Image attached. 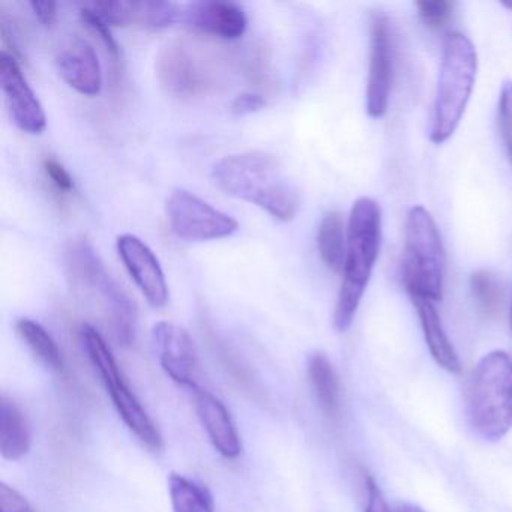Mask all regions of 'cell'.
I'll return each mask as SVG.
<instances>
[{
  "instance_id": "cell-1",
  "label": "cell",
  "mask_w": 512,
  "mask_h": 512,
  "mask_svg": "<svg viewBox=\"0 0 512 512\" xmlns=\"http://www.w3.org/2000/svg\"><path fill=\"white\" fill-rule=\"evenodd\" d=\"M215 185L227 196L259 206L280 221L299 211L298 190L284 175L275 155L262 151L227 155L212 167Z\"/></svg>"
},
{
  "instance_id": "cell-2",
  "label": "cell",
  "mask_w": 512,
  "mask_h": 512,
  "mask_svg": "<svg viewBox=\"0 0 512 512\" xmlns=\"http://www.w3.org/2000/svg\"><path fill=\"white\" fill-rule=\"evenodd\" d=\"M380 233L382 212L379 203L370 197L356 200L350 211L343 283L332 320L337 332H346L355 320L356 311L370 283L374 263L379 257Z\"/></svg>"
},
{
  "instance_id": "cell-3",
  "label": "cell",
  "mask_w": 512,
  "mask_h": 512,
  "mask_svg": "<svg viewBox=\"0 0 512 512\" xmlns=\"http://www.w3.org/2000/svg\"><path fill=\"white\" fill-rule=\"evenodd\" d=\"M65 265L77 289L98 302L116 341L130 346L136 338V304L113 280L94 245L88 239H74L65 251Z\"/></svg>"
},
{
  "instance_id": "cell-4",
  "label": "cell",
  "mask_w": 512,
  "mask_h": 512,
  "mask_svg": "<svg viewBox=\"0 0 512 512\" xmlns=\"http://www.w3.org/2000/svg\"><path fill=\"white\" fill-rule=\"evenodd\" d=\"M467 418L488 442L503 439L512 428V359L503 350L487 353L470 376Z\"/></svg>"
},
{
  "instance_id": "cell-5",
  "label": "cell",
  "mask_w": 512,
  "mask_h": 512,
  "mask_svg": "<svg viewBox=\"0 0 512 512\" xmlns=\"http://www.w3.org/2000/svg\"><path fill=\"white\" fill-rule=\"evenodd\" d=\"M478 55L472 41L463 34H449L443 43L439 82L434 98L430 140L442 145L451 139L466 112L475 86Z\"/></svg>"
},
{
  "instance_id": "cell-6",
  "label": "cell",
  "mask_w": 512,
  "mask_h": 512,
  "mask_svg": "<svg viewBox=\"0 0 512 512\" xmlns=\"http://www.w3.org/2000/svg\"><path fill=\"white\" fill-rule=\"evenodd\" d=\"M446 254L433 215L424 206L407 214L403 283L410 298L440 302L443 298Z\"/></svg>"
},
{
  "instance_id": "cell-7",
  "label": "cell",
  "mask_w": 512,
  "mask_h": 512,
  "mask_svg": "<svg viewBox=\"0 0 512 512\" xmlns=\"http://www.w3.org/2000/svg\"><path fill=\"white\" fill-rule=\"evenodd\" d=\"M80 335H82L83 347L106 385L113 406L118 410L122 421L146 448L151 451H160L163 448V437L125 380L124 373L103 335L89 323L82 326Z\"/></svg>"
},
{
  "instance_id": "cell-8",
  "label": "cell",
  "mask_w": 512,
  "mask_h": 512,
  "mask_svg": "<svg viewBox=\"0 0 512 512\" xmlns=\"http://www.w3.org/2000/svg\"><path fill=\"white\" fill-rule=\"evenodd\" d=\"M166 212L170 229L185 241H214L232 236L239 229L235 218L184 188H176L170 193Z\"/></svg>"
},
{
  "instance_id": "cell-9",
  "label": "cell",
  "mask_w": 512,
  "mask_h": 512,
  "mask_svg": "<svg viewBox=\"0 0 512 512\" xmlns=\"http://www.w3.org/2000/svg\"><path fill=\"white\" fill-rule=\"evenodd\" d=\"M0 86L14 124L28 134H41L47 127L43 104L23 76L16 56L0 53Z\"/></svg>"
},
{
  "instance_id": "cell-10",
  "label": "cell",
  "mask_w": 512,
  "mask_h": 512,
  "mask_svg": "<svg viewBox=\"0 0 512 512\" xmlns=\"http://www.w3.org/2000/svg\"><path fill=\"white\" fill-rule=\"evenodd\" d=\"M152 343L161 367L170 379L191 391L200 388L197 383L199 358L193 338L181 326L170 322L155 323Z\"/></svg>"
},
{
  "instance_id": "cell-11",
  "label": "cell",
  "mask_w": 512,
  "mask_h": 512,
  "mask_svg": "<svg viewBox=\"0 0 512 512\" xmlns=\"http://www.w3.org/2000/svg\"><path fill=\"white\" fill-rule=\"evenodd\" d=\"M391 29L385 17L376 14L371 20L370 71L367 82V113L370 118L380 119L388 112L392 86Z\"/></svg>"
},
{
  "instance_id": "cell-12",
  "label": "cell",
  "mask_w": 512,
  "mask_h": 512,
  "mask_svg": "<svg viewBox=\"0 0 512 512\" xmlns=\"http://www.w3.org/2000/svg\"><path fill=\"white\" fill-rule=\"evenodd\" d=\"M119 257L130 272L134 283L155 308L164 307L169 301V286L160 260L146 242L137 236L125 233L116 241Z\"/></svg>"
},
{
  "instance_id": "cell-13",
  "label": "cell",
  "mask_w": 512,
  "mask_h": 512,
  "mask_svg": "<svg viewBox=\"0 0 512 512\" xmlns=\"http://www.w3.org/2000/svg\"><path fill=\"white\" fill-rule=\"evenodd\" d=\"M94 11L107 25L136 26L145 29H164L181 20V10L173 2L161 0H142V2H127V0H106V2H91L83 4Z\"/></svg>"
},
{
  "instance_id": "cell-14",
  "label": "cell",
  "mask_w": 512,
  "mask_h": 512,
  "mask_svg": "<svg viewBox=\"0 0 512 512\" xmlns=\"http://www.w3.org/2000/svg\"><path fill=\"white\" fill-rule=\"evenodd\" d=\"M181 22L223 40H238L248 25L247 16L239 5L218 0H203L182 7Z\"/></svg>"
},
{
  "instance_id": "cell-15",
  "label": "cell",
  "mask_w": 512,
  "mask_h": 512,
  "mask_svg": "<svg viewBox=\"0 0 512 512\" xmlns=\"http://www.w3.org/2000/svg\"><path fill=\"white\" fill-rule=\"evenodd\" d=\"M56 65L62 79L80 94L94 97L103 88V71L94 46L80 37H73L61 47Z\"/></svg>"
},
{
  "instance_id": "cell-16",
  "label": "cell",
  "mask_w": 512,
  "mask_h": 512,
  "mask_svg": "<svg viewBox=\"0 0 512 512\" xmlns=\"http://www.w3.org/2000/svg\"><path fill=\"white\" fill-rule=\"evenodd\" d=\"M155 74L164 91L173 97H193L205 85L199 64L181 44H170L160 50L155 61Z\"/></svg>"
},
{
  "instance_id": "cell-17",
  "label": "cell",
  "mask_w": 512,
  "mask_h": 512,
  "mask_svg": "<svg viewBox=\"0 0 512 512\" xmlns=\"http://www.w3.org/2000/svg\"><path fill=\"white\" fill-rule=\"evenodd\" d=\"M193 392L196 397L197 416L218 454L229 460L238 457L242 451L241 439L232 415L223 401L203 388L194 389Z\"/></svg>"
},
{
  "instance_id": "cell-18",
  "label": "cell",
  "mask_w": 512,
  "mask_h": 512,
  "mask_svg": "<svg viewBox=\"0 0 512 512\" xmlns=\"http://www.w3.org/2000/svg\"><path fill=\"white\" fill-rule=\"evenodd\" d=\"M416 311H418L419 320H421L422 332H424L425 343L434 361L452 374H458L461 371V362L452 346L451 340L443 329L442 319L437 313L436 302L425 298H410Z\"/></svg>"
},
{
  "instance_id": "cell-19",
  "label": "cell",
  "mask_w": 512,
  "mask_h": 512,
  "mask_svg": "<svg viewBox=\"0 0 512 512\" xmlns=\"http://www.w3.org/2000/svg\"><path fill=\"white\" fill-rule=\"evenodd\" d=\"M32 445L31 427L22 407L2 394L0 397V452L11 461L28 454Z\"/></svg>"
},
{
  "instance_id": "cell-20",
  "label": "cell",
  "mask_w": 512,
  "mask_h": 512,
  "mask_svg": "<svg viewBox=\"0 0 512 512\" xmlns=\"http://www.w3.org/2000/svg\"><path fill=\"white\" fill-rule=\"evenodd\" d=\"M308 382L322 412L328 418H338L341 410V389L337 373L328 356L313 352L307 361Z\"/></svg>"
},
{
  "instance_id": "cell-21",
  "label": "cell",
  "mask_w": 512,
  "mask_h": 512,
  "mask_svg": "<svg viewBox=\"0 0 512 512\" xmlns=\"http://www.w3.org/2000/svg\"><path fill=\"white\" fill-rule=\"evenodd\" d=\"M317 250L320 259L331 271L343 272L346 262L347 235L343 215L337 211L326 212L317 229Z\"/></svg>"
},
{
  "instance_id": "cell-22",
  "label": "cell",
  "mask_w": 512,
  "mask_h": 512,
  "mask_svg": "<svg viewBox=\"0 0 512 512\" xmlns=\"http://www.w3.org/2000/svg\"><path fill=\"white\" fill-rule=\"evenodd\" d=\"M16 329L26 346L47 368L55 371L62 370L64 359H62L61 349L43 325L35 320L20 319L16 323Z\"/></svg>"
},
{
  "instance_id": "cell-23",
  "label": "cell",
  "mask_w": 512,
  "mask_h": 512,
  "mask_svg": "<svg viewBox=\"0 0 512 512\" xmlns=\"http://www.w3.org/2000/svg\"><path fill=\"white\" fill-rule=\"evenodd\" d=\"M173 512H215L214 500L202 485L173 473L169 479Z\"/></svg>"
},
{
  "instance_id": "cell-24",
  "label": "cell",
  "mask_w": 512,
  "mask_h": 512,
  "mask_svg": "<svg viewBox=\"0 0 512 512\" xmlns=\"http://www.w3.org/2000/svg\"><path fill=\"white\" fill-rule=\"evenodd\" d=\"M470 292L482 313L496 316L502 310L505 290L496 274L487 269H479L470 277Z\"/></svg>"
},
{
  "instance_id": "cell-25",
  "label": "cell",
  "mask_w": 512,
  "mask_h": 512,
  "mask_svg": "<svg viewBox=\"0 0 512 512\" xmlns=\"http://www.w3.org/2000/svg\"><path fill=\"white\" fill-rule=\"evenodd\" d=\"M80 20L83 25L100 40L101 46L106 50L107 56H109L112 65L115 68H119L122 65V50L119 46L118 41L113 37L110 32L109 25L104 20H101L94 11L89 10L86 5H82L80 8Z\"/></svg>"
},
{
  "instance_id": "cell-26",
  "label": "cell",
  "mask_w": 512,
  "mask_h": 512,
  "mask_svg": "<svg viewBox=\"0 0 512 512\" xmlns=\"http://www.w3.org/2000/svg\"><path fill=\"white\" fill-rule=\"evenodd\" d=\"M499 119L500 137L505 146L506 155L512 166V82H505L500 89L499 97Z\"/></svg>"
},
{
  "instance_id": "cell-27",
  "label": "cell",
  "mask_w": 512,
  "mask_h": 512,
  "mask_svg": "<svg viewBox=\"0 0 512 512\" xmlns=\"http://www.w3.org/2000/svg\"><path fill=\"white\" fill-rule=\"evenodd\" d=\"M419 19L428 29L443 28L452 16V4L446 0H421L416 2Z\"/></svg>"
},
{
  "instance_id": "cell-28",
  "label": "cell",
  "mask_w": 512,
  "mask_h": 512,
  "mask_svg": "<svg viewBox=\"0 0 512 512\" xmlns=\"http://www.w3.org/2000/svg\"><path fill=\"white\" fill-rule=\"evenodd\" d=\"M0 512H35V509L16 488L2 482L0 484Z\"/></svg>"
},
{
  "instance_id": "cell-29",
  "label": "cell",
  "mask_w": 512,
  "mask_h": 512,
  "mask_svg": "<svg viewBox=\"0 0 512 512\" xmlns=\"http://www.w3.org/2000/svg\"><path fill=\"white\" fill-rule=\"evenodd\" d=\"M44 172L47 178L53 182L56 188L62 191H71L74 188V179L64 164L59 163L56 158L49 157L44 160Z\"/></svg>"
},
{
  "instance_id": "cell-30",
  "label": "cell",
  "mask_w": 512,
  "mask_h": 512,
  "mask_svg": "<svg viewBox=\"0 0 512 512\" xmlns=\"http://www.w3.org/2000/svg\"><path fill=\"white\" fill-rule=\"evenodd\" d=\"M265 106L266 100L263 95L256 94V92H244V94L235 97L230 110H232L233 115L245 116L260 112Z\"/></svg>"
},
{
  "instance_id": "cell-31",
  "label": "cell",
  "mask_w": 512,
  "mask_h": 512,
  "mask_svg": "<svg viewBox=\"0 0 512 512\" xmlns=\"http://www.w3.org/2000/svg\"><path fill=\"white\" fill-rule=\"evenodd\" d=\"M32 11L35 17L40 20L41 25L46 28H52L58 19V4L56 2H47V0H34L31 2Z\"/></svg>"
},
{
  "instance_id": "cell-32",
  "label": "cell",
  "mask_w": 512,
  "mask_h": 512,
  "mask_svg": "<svg viewBox=\"0 0 512 512\" xmlns=\"http://www.w3.org/2000/svg\"><path fill=\"white\" fill-rule=\"evenodd\" d=\"M365 488H367V506L365 512H389L388 505L383 499L382 491L377 487L373 478H365Z\"/></svg>"
},
{
  "instance_id": "cell-33",
  "label": "cell",
  "mask_w": 512,
  "mask_h": 512,
  "mask_svg": "<svg viewBox=\"0 0 512 512\" xmlns=\"http://www.w3.org/2000/svg\"><path fill=\"white\" fill-rule=\"evenodd\" d=\"M394 512H425L424 509L419 508L416 505H410V503H403V505L397 506Z\"/></svg>"
},
{
  "instance_id": "cell-34",
  "label": "cell",
  "mask_w": 512,
  "mask_h": 512,
  "mask_svg": "<svg viewBox=\"0 0 512 512\" xmlns=\"http://www.w3.org/2000/svg\"><path fill=\"white\" fill-rule=\"evenodd\" d=\"M509 323H511V331H512V304H511V313H509Z\"/></svg>"
}]
</instances>
